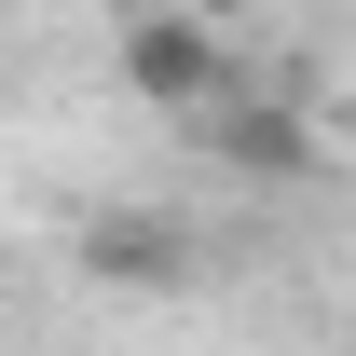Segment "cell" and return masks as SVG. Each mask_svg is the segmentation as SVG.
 <instances>
[{
	"instance_id": "6da1fadb",
	"label": "cell",
	"mask_w": 356,
	"mask_h": 356,
	"mask_svg": "<svg viewBox=\"0 0 356 356\" xmlns=\"http://www.w3.org/2000/svg\"><path fill=\"white\" fill-rule=\"evenodd\" d=\"M110 69H124L137 110H233V28H206V14H165V0H124V42H110Z\"/></svg>"
},
{
	"instance_id": "7a4b0ae2",
	"label": "cell",
	"mask_w": 356,
	"mask_h": 356,
	"mask_svg": "<svg viewBox=\"0 0 356 356\" xmlns=\"http://www.w3.org/2000/svg\"><path fill=\"white\" fill-rule=\"evenodd\" d=\"M83 288H110V302H178V288H192V233L110 206V220H83Z\"/></svg>"
},
{
	"instance_id": "3957f363",
	"label": "cell",
	"mask_w": 356,
	"mask_h": 356,
	"mask_svg": "<svg viewBox=\"0 0 356 356\" xmlns=\"http://www.w3.org/2000/svg\"><path fill=\"white\" fill-rule=\"evenodd\" d=\"M165 14H206V28H247V0H165Z\"/></svg>"
}]
</instances>
